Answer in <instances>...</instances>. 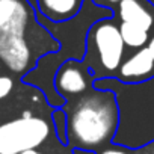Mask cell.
Instances as JSON below:
<instances>
[{"label": "cell", "instance_id": "5bb4252c", "mask_svg": "<svg viewBox=\"0 0 154 154\" xmlns=\"http://www.w3.org/2000/svg\"><path fill=\"white\" fill-rule=\"evenodd\" d=\"M98 154H128V152L124 149V146L115 145V146H112V148H104V149H101Z\"/></svg>", "mask_w": 154, "mask_h": 154}, {"label": "cell", "instance_id": "4fadbf2b", "mask_svg": "<svg viewBox=\"0 0 154 154\" xmlns=\"http://www.w3.org/2000/svg\"><path fill=\"white\" fill-rule=\"evenodd\" d=\"M14 89V80L9 75H0V100L8 97Z\"/></svg>", "mask_w": 154, "mask_h": 154}, {"label": "cell", "instance_id": "277c9868", "mask_svg": "<svg viewBox=\"0 0 154 154\" xmlns=\"http://www.w3.org/2000/svg\"><path fill=\"white\" fill-rule=\"evenodd\" d=\"M50 136V125L44 118L33 116L29 110L17 119L0 125V154H18L38 149Z\"/></svg>", "mask_w": 154, "mask_h": 154}, {"label": "cell", "instance_id": "9c48e42d", "mask_svg": "<svg viewBox=\"0 0 154 154\" xmlns=\"http://www.w3.org/2000/svg\"><path fill=\"white\" fill-rule=\"evenodd\" d=\"M29 9L21 0H0V29L26 33L29 24Z\"/></svg>", "mask_w": 154, "mask_h": 154}, {"label": "cell", "instance_id": "7c38bea8", "mask_svg": "<svg viewBox=\"0 0 154 154\" xmlns=\"http://www.w3.org/2000/svg\"><path fill=\"white\" fill-rule=\"evenodd\" d=\"M53 124H54V130H56V136L57 139L66 145V115L63 112V109H56L53 112Z\"/></svg>", "mask_w": 154, "mask_h": 154}, {"label": "cell", "instance_id": "ac0fdd59", "mask_svg": "<svg viewBox=\"0 0 154 154\" xmlns=\"http://www.w3.org/2000/svg\"><path fill=\"white\" fill-rule=\"evenodd\" d=\"M118 2H119V0H106L107 5H118Z\"/></svg>", "mask_w": 154, "mask_h": 154}, {"label": "cell", "instance_id": "8992f818", "mask_svg": "<svg viewBox=\"0 0 154 154\" xmlns=\"http://www.w3.org/2000/svg\"><path fill=\"white\" fill-rule=\"evenodd\" d=\"M94 83V77L82 60H66L54 74V89L65 101L82 95Z\"/></svg>", "mask_w": 154, "mask_h": 154}, {"label": "cell", "instance_id": "e0dca14e", "mask_svg": "<svg viewBox=\"0 0 154 154\" xmlns=\"http://www.w3.org/2000/svg\"><path fill=\"white\" fill-rule=\"evenodd\" d=\"M18 154H42V152H39L38 149H27V151H23V152H18Z\"/></svg>", "mask_w": 154, "mask_h": 154}, {"label": "cell", "instance_id": "2e32d148", "mask_svg": "<svg viewBox=\"0 0 154 154\" xmlns=\"http://www.w3.org/2000/svg\"><path fill=\"white\" fill-rule=\"evenodd\" d=\"M72 154H95L92 151H85V149H72Z\"/></svg>", "mask_w": 154, "mask_h": 154}, {"label": "cell", "instance_id": "52a82bcc", "mask_svg": "<svg viewBox=\"0 0 154 154\" xmlns=\"http://www.w3.org/2000/svg\"><path fill=\"white\" fill-rule=\"evenodd\" d=\"M116 79L124 83H142L154 79V60L146 47L134 50L133 54L122 60Z\"/></svg>", "mask_w": 154, "mask_h": 154}, {"label": "cell", "instance_id": "30bf717a", "mask_svg": "<svg viewBox=\"0 0 154 154\" xmlns=\"http://www.w3.org/2000/svg\"><path fill=\"white\" fill-rule=\"evenodd\" d=\"M27 2L35 6L47 20L60 23L77 15L83 0H36V5L33 0H27Z\"/></svg>", "mask_w": 154, "mask_h": 154}, {"label": "cell", "instance_id": "5b68a950", "mask_svg": "<svg viewBox=\"0 0 154 154\" xmlns=\"http://www.w3.org/2000/svg\"><path fill=\"white\" fill-rule=\"evenodd\" d=\"M0 62L17 74H26L36 65L26 33L0 30Z\"/></svg>", "mask_w": 154, "mask_h": 154}, {"label": "cell", "instance_id": "8fae6325", "mask_svg": "<svg viewBox=\"0 0 154 154\" xmlns=\"http://www.w3.org/2000/svg\"><path fill=\"white\" fill-rule=\"evenodd\" d=\"M119 32H121L124 45L131 50H139L142 47H146V42L149 39V32L143 30L139 26L130 24V23H121Z\"/></svg>", "mask_w": 154, "mask_h": 154}, {"label": "cell", "instance_id": "6da1fadb", "mask_svg": "<svg viewBox=\"0 0 154 154\" xmlns=\"http://www.w3.org/2000/svg\"><path fill=\"white\" fill-rule=\"evenodd\" d=\"M35 15L38 23L47 29L48 33H51L57 41L62 42V48L59 51L47 53L41 56L36 62V65L23 75V82L39 88L47 101L53 107H62L65 100L59 97V94L54 89L53 80H54V74L57 68L72 59V60H82L86 53V36L91 29V26L103 18H112L113 11L109 6L97 5L94 0H83L82 8L74 15L72 18L60 23H54L47 20L35 6Z\"/></svg>", "mask_w": 154, "mask_h": 154}, {"label": "cell", "instance_id": "ba28073f", "mask_svg": "<svg viewBox=\"0 0 154 154\" xmlns=\"http://www.w3.org/2000/svg\"><path fill=\"white\" fill-rule=\"evenodd\" d=\"M118 17L121 23H130L146 32L154 30V3L151 0H119Z\"/></svg>", "mask_w": 154, "mask_h": 154}, {"label": "cell", "instance_id": "7a4b0ae2", "mask_svg": "<svg viewBox=\"0 0 154 154\" xmlns=\"http://www.w3.org/2000/svg\"><path fill=\"white\" fill-rule=\"evenodd\" d=\"M66 146L95 152L115 137L119 124L116 97L109 89L91 86L82 95L66 100Z\"/></svg>", "mask_w": 154, "mask_h": 154}, {"label": "cell", "instance_id": "3957f363", "mask_svg": "<svg viewBox=\"0 0 154 154\" xmlns=\"http://www.w3.org/2000/svg\"><path fill=\"white\" fill-rule=\"evenodd\" d=\"M112 18L95 21L86 36V53L82 62L91 71L94 80L116 77L124 60L125 45L121 38L119 24Z\"/></svg>", "mask_w": 154, "mask_h": 154}, {"label": "cell", "instance_id": "9a60e30c", "mask_svg": "<svg viewBox=\"0 0 154 154\" xmlns=\"http://www.w3.org/2000/svg\"><path fill=\"white\" fill-rule=\"evenodd\" d=\"M146 48H148V51H149V54H151V57H152V60H154V30H152V33L149 35V39H148V42H146Z\"/></svg>", "mask_w": 154, "mask_h": 154}]
</instances>
